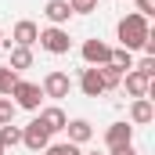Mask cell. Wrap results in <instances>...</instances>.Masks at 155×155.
Wrapping results in <instances>:
<instances>
[{
	"label": "cell",
	"instance_id": "obj_1",
	"mask_svg": "<svg viewBox=\"0 0 155 155\" xmlns=\"http://www.w3.org/2000/svg\"><path fill=\"white\" fill-rule=\"evenodd\" d=\"M116 36H119V47H123V51H141V47H144V40L152 36L148 18H141L137 11H130L126 18H119Z\"/></svg>",
	"mask_w": 155,
	"mask_h": 155
},
{
	"label": "cell",
	"instance_id": "obj_2",
	"mask_svg": "<svg viewBox=\"0 0 155 155\" xmlns=\"http://www.w3.org/2000/svg\"><path fill=\"white\" fill-rule=\"evenodd\" d=\"M7 97H15V108H25V112H40V101H43V90H40V83H29V79H18L15 87H11V94Z\"/></svg>",
	"mask_w": 155,
	"mask_h": 155
},
{
	"label": "cell",
	"instance_id": "obj_3",
	"mask_svg": "<svg viewBox=\"0 0 155 155\" xmlns=\"http://www.w3.org/2000/svg\"><path fill=\"white\" fill-rule=\"evenodd\" d=\"M36 43L47 51V54H69V47H72L69 29H61V25H47V29H40Z\"/></svg>",
	"mask_w": 155,
	"mask_h": 155
},
{
	"label": "cell",
	"instance_id": "obj_4",
	"mask_svg": "<svg viewBox=\"0 0 155 155\" xmlns=\"http://www.w3.org/2000/svg\"><path fill=\"white\" fill-rule=\"evenodd\" d=\"M40 90H43V97H54V101H61V97H69V90H72V79L69 72H61V69H51L43 83H40Z\"/></svg>",
	"mask_w": 155,
	"mask_h": 155
},
{
	"label": "cell",
	"instance_id": "obj_5",
	"mask_svg": "<svg viewBox=\"0 0 155 155\" xmlns=\"http://www.w3.org/2000/svg\"><path fill=\"white\" fill-rule=\"evenodd\" d=\"M79 54H83V61L90 65V69H97V65H108V54H112V47L105 43V40H83V47H79Z\"/></svg>",
	"mask_w": 155,
	"mask_h": 155
},
{
	"label": "cell",
	"instance_id": "obj_6",
	"mask_svg": "<svg viewBox=\"0 0 155 155\" xmlns=\"http://www.w3.org/2000/svg\"><path fill=\"white\" fill-rule=\"evenodd\" d=\"M40 36V25L36 22H29V18H22V22H15V29H11V40H4L7 47H33Z\"/></svg>",
	"mask_w": 155,
	"mask_h": 155
},
{
	"label": "cell",
	"instance_id": "obj_7",
	"mask_svg": "<svg viewBox=\"0 0 155 155\" xmlns=\"http://www.w3.org/2000/svg\"><path fill=\"white\" fill-rule=\"evenodd\" d=\"M22 144H25L29 152H43V148L51 144V134H47V126H43L40 119H33V123L22 130Z\"/></svg>",
	"mask_w": 155,
	"mask_h": 155
},
{
	"label": "cell",
	"instance_id": "obj_8",
	"mask_svg": "<svg viewBox=\"0 0 155 155\" xmlns=\"http://www.w3.org/2000/svg\"><path fill=\"white\" fill-rule=\"evenodd\" d=\"M126 144H134V126L130 123H112L105 130V148L116 152V148H126Z\"/></svg>",
	"mask_w": 155,
	"mask_h": 155
},
{
	"label": "cell",
	"instance_id": "obj_9",
	"mask_svg": "<svg viewBox=\"0 0 155 155\" xmlns=\"http://www.w3.org/2000/svg\"><path fill=\"white\" fill-rule=\"evenodd\" d=\"M119 87H123L130 97H152V79H144L141 72H134V69L123 72V83H119Z\"/></svg>",
	"mask_w": 155,
	"mask_h": 155
},
{
	"label": "cell",
	"instance_id": "obj_10",
	"mask_svg": "<svg viewBox=\"0 0 155 155\" xmlns=\"http://www.w3.org/2000/svg\"><path fill=\"white\" fill-rule=\"evenodd\" d=\"M152 119H155L152 97H134V101H130V126H148Z\"/></svg>",
	"mask_w": 155,
	"mask_h": 155
},
{
	"label": "cell",
	"instance_id": "obj_11",
	"mask_svg": "<svg viewBox=\"0 0 155 155\" xmlns=\"http://www.w3.org/2000/svg\"><path fill=\"white\" fill-rule=\"evenodd\" d=\"M36 119L47 126V134H51V137H54V134H61V130H65V123H69V116H65L58 105H47V108H40Z\"/></svg>",
	"mask_w": 155,
	"mask_h": 155
},
{
	"label": "cell",
	"instance_id": "obj_12",
	"mask_svg": "<svg viewBox=\"0 0 155 155\" xmlns=\"http://www.w3.org/2000/svg\"><path fill=\"white\" fill-rule=\"evenodd\" d=\"M43 15H47L51 25H61L65 29V22L72 18V7H69V0H47L43 4Z\"/></svg>",
	"mask_w": 155,
	"mask_h": 155
},
{
	"label": "cell",
	"instance_id": "obj_13",
	"mask_svg": "<svg viewBox=\"0 0 155 155\" xmlns=\"http://www.w3.org/2000/svg\"><path fill=\"white\" fill-rule=\"evenodd\" d=\"M79 90H83L87 97H101V94H105V83H101V72L87 65V69L79 72Z\"/></svg>",
	"mask_w": 155,
	"mask_h": 155
},
{
	"label": "cell",
	"instance_id": "obj_14",
	"mask_svg": "<svg viewBox=\"0 0 155 155\" xmlns=\"http://www.w3.org/2000/svg\"><path fill=\"white\" fill-rule=\"evenodd\" d=\"M65 134H69V144H87L94 137V126H90V119H69Z\"/></svg>",
	"mask_w": 155,
	"mask_h": 155
},
{
	"label": "cell",
	"instance_id": "obj_15",
	"mask_svg": "<svg viewBox=\"0 0 155 155\" xmlns=\"http://www.w3.org/2000/svg\"><path fill=\"white\" fill-rule=\"evenodd\" d=\"M11 51V61H7V69H15V72H25V69H33V47H7Z\"/></svg>",
	"mask_w": 155,
	"mask_h": 155
},
{
	"label": "cell",
	"instance_id": "obj_16",
	"mask_svg": "<svg viewBox=\"0 0 155 155\" xmlns=\"http://www.w3.org/2000/svg\"><path fill=\"white\" fill-rule=\"evenodd\" d=\"M108 65H116L119 72H130V69H134V51L112 47V54H108Z\"/></svg>",
	"mask_w": 155,
	"mask_h": 155
},
{
	"label": "cell",
	"instance_id": "obj_17",
	"mask_svg": "<svg viewBox=\"0 0 155 155\" xmlns=\"http://www.w3.org/2000/svg\"><path fill=\"white\" fill-rule=\"evenodd\" d=\"M97 72H101V83H105V90H116L119 83H123V72H119L116 65H97Z\"/></svg>",
	"mask_w": 155,
	"mask_h": 155
},
{
	"label": "cell",
	"instance_id": "obj_18",
	"mask_svg": "<svg viewBox=\"0 0 155 155\" xmlns=\"http://www.w3.org/2000/svg\"><path fill=\"white\" fill-rule=\"evenodd\" d=\"M0 144H4V152H7V148H15V144H22V130H18L15 123L0 126Z\"/></svg>",
	"mask_w": 155,
	"mask_h": 155
},
{
	"label": "cell",
	"instance_id": "obj_19",
	"mask_svg": "<svg viewBox=\"0 0 155 155\" xmlns=\"http://www.w3.org/2000/svg\"><path fill=\"white\" fill-rule=\"evenodd\" d=\"M15 83H18V72H15V69H7V65H0V97H7Z\"/></svg>",
	"mask_w": 155,
	"mask_h": 155
},
{
	"label": "cell",
	"instance_id": "obj_20",
	"mask_svg": "<svg viewBox=\"0 0 155 155\" xmlns=\"http://www.w3.org/2000/svg\"><path fill=\"white\" fill-rule=\"evenodd\" d=\"M134 72H141L144 79H155V58H134Z\"/></svg>",
	"mask_w": 155,
	"mask_h": 155
},
{
	"label": "cell",
	"instance_id": "obj_21",
	"mask_svg": "<svg viewBox=\"0 0 155 155\" xmlns=\"http://www.w3.org/2000/svg\"><path fill=\"white\" fill-rule=\"evenodd\" d=\"M43 155H83V152H79V144H69L65 141V144H47Z\"/></svg>",
	"mask_w": 155,
	"mask_h": 155
},
{
	"label": "cell",
	"instance_id": "obj_22",
	"mask_svg": "<svg viewBox=\"0 0 155 155\" xmlns=\"http://www.w3.org/2000/svg\"><path fill=\"white\" fill-rule=\"evenodd\" d=\"M15 101L11 97H0V126H7V123H15Z\"/></svg>",
	"mask_w": 155,
	"mask_h": 155
},
{
	"label": "cell",
	"instance_id": "obj_23",
	"mask_svg": "<svg viewBox=\"0 0 155 155\" xmlns=\"http://www.w3.org/2000/svg\"><path fill=\"white\" fill-rule=\"evenodd\" d=\"M69 7H72V15H90V11H97V0H69Z\"/></svg>",
	"mask_w": 155,
	"mask_h": 155
},
{
	"label": "cell",
	"instance_id": "obj_24",
	"mask_svg": "<svg viewBox=\"0 0 155 155\" xmlns=\"http://www.w3.org/2000/svg\"><path fill=\"white\" fill-rule=\"evenodd\" d=\"M134 4H137V15L141 18H152L155 15V0H134Z\"/></svg>",
	"mask_w": 155,
	"mask_h": 155
},
{
	"label": "cell",
	"instance_id": "obj_25",
	"mask_svg": "<svg viewBox=\"0 0 155 155\" xmlns=\"http://www.w3.org/2000/svg\"><path fill=\"white\" fill-rule=\"evenodd\" d=\"M108 155H137V148H134V144H126V148H116V152H108Z\"/></svg>",
	"mask_w": 155,
	"mask_h": 155
},
{
	"label": "cell",
	"instance_id": "obj_26",
	"mask_svg": "<svg viewBox=\"0 0 155 155\" xmlns=\"http://www.w3.org/2000/svg\"><path fill=\"white\" fill-rule=\"evenodd\" d=\"M87 155H101V152H87Z\"/></svg>",
	"mask_w": 155,
	"mask_h": 155
},
{
	"label": "cell",
	"instance_id": "obj_27",
	"mask_svg": "<svg viewBox=\"0 0 155 155\" xmlns=\"http://www.w3.org/2000/svg\"><path fill=\"white\" fill-rule=\"evenodd\" d=\"M0 155H4V144H0Z\"/></svg>",
	"mask_w": 155,
	"mask_h": 155
},
{
	"label": "cell",
	"instance_id": "obj_28",
	"mask_svg": "<svg viewBox=\"0 0 155 155\" xmlns=\"http://www.w3.org/2000/svg\"><path fill=\"white\" fill-rule=\"evenodd\" d=\"M0 43H4V40H0Z\"/></svg>",
	"mask_w": 155,
	"mask_h": 155
}]
</instances>
